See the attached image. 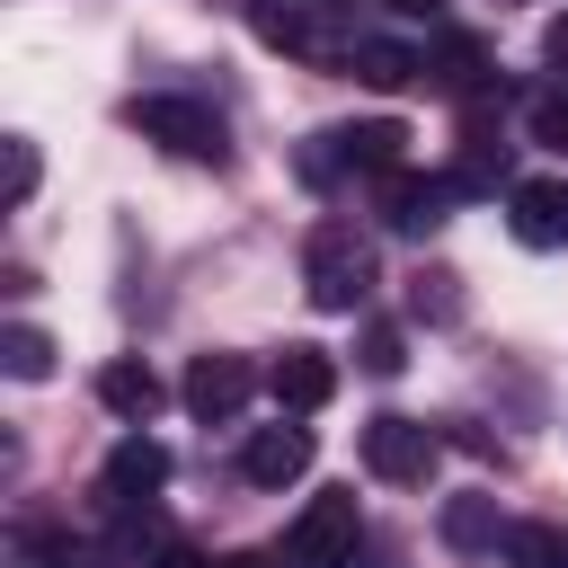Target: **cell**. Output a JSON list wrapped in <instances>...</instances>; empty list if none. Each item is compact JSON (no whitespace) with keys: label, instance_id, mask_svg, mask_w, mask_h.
I'll list each match as a JSON object with an SVG mask.
<instances>
[{"label":"cell","instance_id":"obj_1","mask_svg":"<svg viewBox=\"0 0 568 568\" xmlns=\"http://www.w3.org/2000/svg\"><path fill=\"white\" fill-rule=\"evenodd\" d=\"M302 284H311V302L320 311H364V293H373V240L355 231V222H311V240H302Z\"/></svg>","mask_w":568,"mask_h":568},{"label":"cell","instance_id":"obj_2","mask_svg":"<svg viewBox=\"0 0 568 568\" xmlns=\"http://www.w3.org/2000/svg\"><path fill=\"white\" fill-rule=\"evenodd\" d=\"M124 124L142 133V142H160V151H178V160H204V169H222L231 160V124L204 106V98H133L124 106Z\"/></svg>","mask_w":568,"mask_h":568},{"label":"cell","instance_id":"obj_3","mask_svg":"<svg viewBox=\"0 0 568 568\" xmlns=\"http://www.w3.org/2000/svg\"><path fill=\"white\" fill-rule=\"evenodd\" d=\"M355 550H364V506H355V488H320V497L293 515V532H284V559H293V568H355Z\"/></svg>","mask_w":568,"mask_h":568},{"label":"cell","instance_id":"obj_4","mask_svg":"<svg viewBox=\"0 0 568 568\" xmlns=\"http://www.w3.org/2000/svg\"><path fill=\"white\" fill-rule=\"evenodd\" d=\"M435 462H444V435H435L426 417H399V408L364 417V470H373V479H390V488H426Z\"/></svg>","mask_w":568,"mask_h":568},{"label":"cell","instance_id":"obj_5","mask_svg":"<svg viewBox=\"0 0 568 568\" xmlns=\"http://www.w3.org/2000/svg\"><path fill=\"white\" fill-rule=\"evenodd\" d=\"M399 160H408V124H390V115L328 124V133H311V151H302L311 178H337V169H373V178H390Z\"/></svg>","mask_w":568,"mask_h":568},{"label":"cell","instance_id":"obj_6","mask_svg":"<svg viewBox=\"0 0 568 568\" xmlns=\"http://www.w3.org/2000/svg\"><path fill=\"white\" fill-rule=\"evenodd\" d=\"M257 382H266V373H257L248 355H195V364H186V382H178V399H186L204 426H231V417L248 408V390H257Z\"/></svg>","mask_w":568,"mask_h":568},{"label":"cell","instance_id":"obj_7","mask_svg":"<svg viewBox=\"0 0 568 568\" xmlns=\"http://www.w3.org/2000/svg\"><path fill=\"white\" fill-rule=\"evenodd\" d=\"M302 470H311V426H293V417L248 426V444H240V479L248 488H293Z\"/></svg>","mask_w":568,"mask_h":568},{"label":"cell","instance_id":"obj_8","mask_svg":"<svg viewBox=\"0 0 568 568\" xmlns=\"http://www.w3.org/2000/svg\"><path fill=\"white\" fill-rule=\"evenodd\" d=\"M98 488H106V506H151L160 488H169V444L160 435H124L115 453H106V470H98Z\"/></svg>","mask_w":568,"mask_h":568},{"label":"cell","instance_id":"obj_9","mask_svg":"<svg viewBox=\"0 0 568 568\" xmlns=\"http://www.w3.org/2000/svg\"><path fill=\"white\" fill-rule=\"evenodd\" d=\"M462 186L453 178H417V169H390L382 178V222L399 231V240H426V231H444V204H453Z\"/></svg>","mask_w":568,"mask_h":568},{"label":"cell","instance_id":"obj_10","mask_svg":"<svg viewBox=\"0 0 568 568\" xmlns=\"http://www.w3.org/2000/svg\"><path fill=\"white\" fill-rule=\"evenodd\" d=\"M328 390H337V364H328V346H284V355L266 364V399H275L284 417H311V408H328Z\"/></svg>","mask_w":568,"mask_h":568},{"label":"cell","instance_id":"obj_11","mask_svg":"<svg viewBox=\"0 0 568 568\" xmlns=\"http://www.w3.org/2000/svg\"><path fill=\"white\" fill-rule=\"evenodd\" d=\"M311 9H320V0H257L248 27H257V44H275V53H311V62L337 53V62H346V44H328V27H320Z\"/></svg>","mask_w":568,"mask_h":568},{"label":"cell","instance_id":"obj_12","mask_svg":"<svg viewBox=\"0 0 568 568\" xmlns=\"http://www.w3.org/2000/svg\"><path fill=\"white\" fill-rule=\"evenodd\" d=\"M506 222H515L524 248H568V186H559V178H524Z\"/></svg>","mask_w":568,"mask_h":568},{"label":"cell","instance_id":"obj_13","mask_svg":"<svg viewBox=\"0 0 568 568\" xmlns=\"http://www.w3.org/2000/svg\"><path fill=\"white\" fill-rule=\"evenodd\" d=\"M98 399H106V408H115L124 426H151L169 390H160V373H151L142 355H115V364H98Z\"/></svg>","mask_w":568,"mask_h":568},{"label":"cell","instance_id":"obj_14","mask_svg":"<svg viewBox=\"0 0 568 568\" xmlns=\"http://www.w3.org/2000/svg\"><path fill=\"white\" fill-rule=\"evenodd\" d=\"M426 80L453 89V98H479V89H488V44L462 36V27H444V36L426 44Z\"/></svg>","mask_w":568,"mask_h":568},{"label":"cell","instance_id":"obj_15","mask_svg":"<svg viewBox=\"0 0 568 568\" xmlns=\"http://www.w3.org/2000/svg\"><path fill=\"white\" fill-rule=\"evenodd\" d=\"M346 71L364 89H408V80H426V53L417 44H390V36H355L346 44Z\"/></svg>","mask_w":568,"mask_h":568},{"label":"cell","instance_id":"obj_16","mask_svg":"<svg viewBox=\"0 0 568 568\" xmlns=\"http://www.w3.org/2000/svg\"><path fill=\"white\" fill-rule=\"evenodd\" d=\"M444 541H453V550H506V515H497V497H479V488L444 497Z\"/></svg>","mask_w":568,"mask_h":568},{"label":"cell","instance_id":"obj_17","mask_svg":"<svg viewBox=\"0 0 568 568\" xmlns=\"http://www.w3.org/2000/svg\"><path fill=\"white\" fill-rule=\"evenodd\" d=\"M408 320L453 328V320H462V275H453V266H417V275H408Z\"/></svg>","mask_w":568,"mask_h":568},{"label":"cell","instance_id":"obj_18","mask_svg":"<svg viewBox=\"0 0 568 568\" xmlns=\"http://www.w3.org/2000/svg\"><path fill=\"white\" fill-rule=\"evenodd\" d=\"M506 568H568V524H541V515L506 524Z\"/></svg>","mask_w":568,"mask_h":568},{"label":"cell","instance_id":"obj_19","mask_svg":"<svg viewBox=\"0 0 568 568\" xmlns=\"http://www.w3.org/2000/svg\"><path fill=\"white\" fill-rule=\"evenodd\" d=\"M0 373H9V382H44V373H53V337H44L36 320H9V328H0Z\"/></svg>","mask_w":568,"mask_h":568},{"label":"cell","instance_id":"obj_20","mask_svg":"<svg viewBox=\"0 0 568 568\" xmlns=\"http://www.w3.org/2000/svg\"><path fill=\"white\" fill-rule=\"evenodd\" d=\"M355 364H364V373H373V382H390V373H399V364H408V346H399V328H390V320H373V328H364V337H355Z\"/></svg>","mask_w":568,"mask_h":568},{"label":"cell","instance_id":"obj_21","mask_svg":"<svg viewBox=\"0 0 568 568\" xmlns=\"http://www.w3.org/2000/svg\"><path fill=\"white\" fill-rule=\"evenodd\" d=\"M36 568H106V550H98V541L53 532V541H36Z\"/></svg>","mask_w":568,"mask_h":568},{"label":"cell","instance_id":"obj_22","mask_svg":"<svg viewBox=\"0 0 568 568\" xmlns=\"http://www.w3.org/2000/svg\"><path fill=\"white\" fill-rule=\"evenodd\" d=\"M532 142L568 151V98H541V106H532Z\"/></svg>","mask_w":568,"mask_h":568},{"label":"cell","instance_id":"obj_23","mask_svg":"<svg viewBox=\"0 0 568 568\" xmlns=\"http://www.w3.org/2000/svg\"><path fill=\"white\" fill-rule=\"evenodd\" d=\"M36 195V142H9V204Z\"/></svg>","mask_w":568,"mask_h":568},{"label":"cell","instance_id":"obj_24","mask_svg":"<svg viewBox=\"0 0 568 568\" xmlns=\"http://www.w3.org/2000/svg\"><path fill=\"white\" fill-rule=\"evenodd\" d=\"M541 62H550V71H559V80H568V9H559V18H550V27H541Z\"/></svg>","mask_w":568,"mask_h":568},{"label":"cell","instance_id":"obj_25","mask_svg":"<svg viewBox=\"0 0 568 568\" xmlns=\"http://www.w3.org/2000/svg\"><path fill=\"white\" fill-rule=\"evenodd\" d=\"M151 568H213V559H204V550H186V541H160V550H151Z\"/></svg>","mask_w":568,"mask_h":568},{"label":"cell","instance_id":"obj_26","mask_svg":"<svg viewBox=\"0 0 568 568\" xmlns=\"http://www.w3.org/2000/svg\"><path fill=\"white\" fill-rule=\"evenodd\" d=\"M390 9H399V18H435L444 0H390Z\"/></svg>","mask_w":568,"mask_h":568},{"label":"cell","instance_id":"obj_27","mask_svg":"<svg viewBox=\"0 0 568 568\" xmlns=\"http://www.w3.org/2000/svg\"><path fill=\"white\" fill-rule=\"evenodd\" d=\"M222 568H266V559H222Z\"/></svg>","mask_w":568,"mask_h":568}]
</instances>
